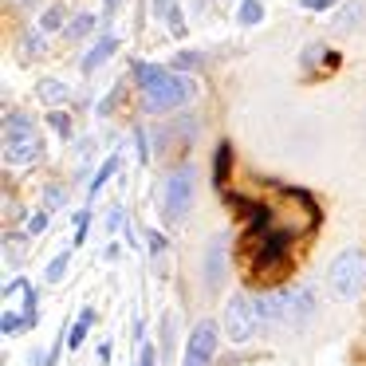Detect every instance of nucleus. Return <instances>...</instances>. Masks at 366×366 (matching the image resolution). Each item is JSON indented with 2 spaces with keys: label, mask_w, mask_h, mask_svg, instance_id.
I'll return each instance as SVG.
<instances>
[{
  "label": "nucleus",
  "mask_w": 366,
  "mask_h": 366,
  "mask_svg": "<svg viewBox=\"0 0 366 366\" xmlns=\"http://www.w3.org/2000/svg\"><path fill=\"white\" fill-rule=\"evenodd\" d=\"M138 87H142V111L146 114H166L177 111V107L193 103L197 99V79L177 67H158V64H138Z\"/></svg>",
  "instance_id": "obj_1"
},
{
  "label": "nucleus",
  "mask_w": 366,
  "mask_h": 366,
  "mask_svg": "<svg viewBox=\"0 0 366 366\" xmlns=\"http://www.w3.org/2000/svg\"><path fill=\"white\" fill-rule=\"evenodd\" d=\"M260 307H264V319L268 323H280V327H303L315 319L319 311V295L315 287H276V292L260 295Z\"/></svg>",
  "instance_id": "obj_2"
},
{
  "label": "nucleus",
  "mask_w": 366,
  "mask_h": 366,
  "mask_svg": "<svg viewBox=\"0 0 366 366\" xmlns=\"http://www.w3.org/2000/svg\"><path fill=\"white\" fill-rule=\"evenodd\" d=\"M44 158V138L24 111H4V166L28 169Z\"/></svg>",
  "instance_id": "obj_3"
},
{
  "label": "nucleus",
  "mask_w": 366,
  "mask_h": 366,
  "mask_svg": "<svg viewBox=\"0 0 366 366\" xmlns=\"http://www.w3.org/2000/svg\"><path fill=\"white\" fill-rule=\"evenodd\" d=\"M327 287L335 300H358L366 292V252L362 248H342L327 264Z\"/></svg>",
  "instance_id": "obj_4"
},
{
  "label": "nucleus",
  "mask_w": 366,
  "mask_h": 366,
  "mask_svg": "<svg viewBox=\"0 0 366 366\" xmlns=\"http://www.w3.org/2000/svg\"><path fill=\"white\" fill-rule=\"evenodd\" d=\"M193 193H197V169H193V166L169 169L166 182H162V193H158V205H162L166 224H177L185 213H189V209H193Z\"/></svg>",
  "instance_id": "obj_5"
},
{
  "label": "nucleus",
  "mask_w": 366,
  "mask_h": 366,
  "mask_svg": "<svg viewBox=\"0 0 366 366\" xmlns=\"http://www.w3.org/2000/svg\"><path fill=\"white\" fill-rule=\"evenodd\" d=\"M264 323H268V319H264V307H260V300H256V295L237 292L229 303H224V335H229L237 347L252 342L256 331H260Z\"/></svg>",
  "instance_id": "obj_6"
},
{
  "label": "nucleus",
  "mask_w": 366,
  "mask_h": 366,
  "mask_svg": "<svg viewBox=\"0 0 366 366\" xmlns=\"http://www.w3.org/2000/svg\"><path fill=\"white\" fill-rule=\"evenodd\" d=\"M217 358V323L213 319H197L185 339V355H182V366H213Z\"/></svg>",
  "instance_id": "obj_7"
},
{
  "label": "nucleus",
  "mask_w": 366,
  "mask_h": 366,
  "mask_svg": "<svg viewBox=\"0 0 366 366\" xmlns=\"http://www.w3.org/2000/svg\"><path fill=\"white\" fill-rule=\"evenodd\" d=\"M224 272H229V237H217L213 244L205 248V284L221 287Z\"/></svg>",
  "instance_id": "obj_8"
},
{
  "label": "nucleus",
  "mask_w": 366,
  "mask_h": 366,
  "mask_svg": "<svg viewBox=\"0 0 366 366\" xmlns=\"http://www.w3.org/2000/svg\"><path fill=\"white\" fill-rule=\"evenodd\" d=\"M362 20H366V0H342L339 9L331 12V28H335V32H342V36L358 32Z\"/></svg>",
  "instance_id": "obj_9"
},
{
  "label": "nucleus",
  "mask_w": 366,
  "mask_h": 366,
  "mask_svg": "<svg viewBox=\"0 0 366 366\" xmlns=\"http://www.w3.org/2000/svg\"><path fill=\"white\" fill-rule=\"evenodd\" d=\"M114 51H119V40H114V36H99V40H95V48H87V51H83L79 71H83V75H95L99 67H103L107 59L114 56Z\"/></svg>",
  "instance_id": "obj_10"
},
{
  "label": "nucleus",
  "mask_w": 366,
  "mask_h": 366,
  "mask_svg": "<svg viewBox=\"0 0 366 366\" xmlns=\"http://www.w3.org/2000/svg\"><path fill=\"white\" fill-rule=\"evenodd\" d=\"M48 40H51V36H44L40 28H28L24 40H20V59H24V64H36V59H44V51H48Z\"/></svg>",
  "instance_id": "obj_11"
},
{
  "label": "nucleus",
  "mask_w": 366,
  "mask_h": 366,
  "mask_svg": "<svg viewBox=\"0 0 366 366\" xmlns=\"http://www.w3.org/2000/svg\"><path fill=\"white\" fill-rule=\"evenodd\" d=\"M67 20H71V16H67L64 4H48V9L40 12V20H36V28H40L44 36H56V32H64V28H67Z\"/></svg>",
  "instance_id": "obj_12"
},
{
  "label": "nucleus",
  "mask_w": 366,
  "mask_h": 366,
  "mask_svg": "<svg viewBox=\"0 0 366 366\" xmlns=\"http://www.w3.org/2000/svg\"><path fill=\"white\" fill-rule=\"evenodd\" d=\"M95 28H99V16H95V12H75V16L67 20L64 36H67V40L75 44V40H87V36L95 32Z\"/></svg>",
  "instance_id": "obj_13"
},
{
  "label": "nucleus",
  "mask_w": 366,
  "mask_h": 366,
  "mask_svg": "<svg viewBox=\"0 0 366 366\" xmlns=\"http://www.w3.org/2000/svg\"><path fill=\"white\" fill-rule=\"evenodd\" d=\"M300 64H303V71H311V67H315V64H323L327 71H331V67H339V51L323 48V44H311V48H307V51H303V56H300Z\"/></svg>",
  "instance_id": "obj_14"
},
{
  "label": "nucleus",
  "mask_w": 366,
  "mask_h": 366,
  "mask_svg": "<svg viewBox=\"0 0 366 366\" xmlns=\"http://www.w3.org/2000/svg\"><path fill=\"white\" fill-rule=\"evenodd\" d=\"M91 323H95V307H83L79 315H75V323L67 327V347L79 350L83 339H87V331H91Z\"/></svg>",
  "instance_id": "obj_15"
},
{
  "label": "nucleus",
  "mask_w": 366,
  "mask_h": 366,
  "mask_svg": "<svg viewBox=\"0 0 366 366\" xmlns=\"http://www.w3.org/2000/svg\"><path fill=\"white\" fill-rule=\"evenodd\" d=\"M36 99H40V103L51 111V107H59V103L67 99V87H64L59 79H44L40 87H36Z\"/></svg>",
  "instance_id": "obj_16"
},
{
  "label": "nucleus",
  "mask_w": 366,
  "mask_h": 366,
  "mask_svg": "<svg viewBox=\"0 0 366 366\" xmlns=\"http://www.w3.org/2000/svg\"><path fill=\"white\" fill-rule=\"evenodd\" d=\"M111 174H119V154H111V158L99 166V174L91 177V185H87V197H99V193H103V185L111 182Z\"/></svg>",
  "instance_id": "obj_17"
},
{
  "label": "nucleus",
  "mask_w": 366,
  "mask_h": 366,
  "mask_svg": "<svg viewBox=\"0 0 366 366\" xmlns=\"http://www.w3.org/2000/svg\"><path fill=\"white\" fill-rule=\"evenodd\" d=\"M260 20H264V0H240L237 24H240V28H256Z\"/></svg>",
  "instance_id": "obj_18"
},
{
  "label": "nucleus",
  "mask_w": 366,
  "mask_h": 366,
  "mask_svg": "<svg viewBox=\"0 0 366 366\" xmlns=\"http://www.w3.org/2000/svg\"><path fill=\"white\" fill-rule=\"evenodd\" d=\"M20 295H24V319H28V327H36V323H40V303H36V287L24 280Z\"/></svg>",
  "instance_id": "obj_19"
},
{
  "label": "nucleus",
  "mask_w": 366,
  "mask_h": 366,
  "mask_svg": "<svg viewBox=\"0 0 366 366\" xmlns=\"http://www.w3.org/2000/svg\"><path fill=\"white\" fill-rule=\"evenodd\" d=\"M229 162H232V146H229V142H221V146H217V166H213V182H217V185H224Z\"/></svg>",
  "instance_id": "obj_20"
},
{
  "label": "nucleus",
  "mask_w": 366,
  "mask_h": 366,
  "mask_svg": "<svg viewBox=\"0 0 366 366\" xmlns=\"http://www.w3.org/2000/svg\"><path fill=\"white\" fill-rule=\"evenodd\" d=\"M166 32L174 36V40H182V36L189 32V28H185V12H182V4H174V12L166 16Z\"/></svg>",
  "instance_id": "obj_21"
},
{
  "label": "nucleus",
  "mask_w": 366,
  "mask_h": 366,
  "mask_svg": "<svg viewBox=\"0 0 366 366\" xmlns=\"http://www.w3.org/2000/svg\"><path fill=\"white\" fill-rule=\"evenodd\" d=\"M48 127L56 130L59 138H71V114H64V111H48Z\"/></svg>",
  "instance_id": "obj_22"
},
{
  "label": "nucleus",
  "mask_w": 366,
  "mask_h": 366,
  "mask_svg": "<svg viewBox=\"0 0 366 366\" xmlns=\"http://www.w3.org/2000/svg\"><path fill=\"white\" fill-rule=\"evenodd\" d=\"M67 260H71V256H67V252H59L56 260L48 264V272H44V280H48V284H59V280L67 276Z\"/></svg>",
  "instance_id": "obj_23"
},
{
  "label": "nucleus",
  "mask_w": 366,
  "mask_h": 366,
  "mask_svg": "<svg viewBox=\"0 0 366 366\" xmlns=\"http://www.w3.org/2000/svg\"><path fill=\"white\" fill-rule=\"evenodd\" d=\"M0 331H4V335L28 331V319H24V315H16V311H4V315H0Z\"/></svg>",
  "instance_id": "obj_24"
},
{
  "label": "nucleus",
  "mask_w": 366,
  "mask_h": 366,
  "mask_svg": "<svg viewBox=\"0 0 366 366\" xmlns=\"http://www.w3.org/2000/svg\"><path fill=\"white\" fill-rule=\"evenodd\" d=\"M87 232H91V209H79V213H75V248H83Z\"/></svg>",
  "instance_id": "obj_25"
},
{
  "label": "nucleus",
  "mask_w": 366,
  "mask_h": 366,
  "mask_svg": "<svg viewBox=\"0 0 366 366\" xmlns=\"http://www.w3.org/2000/svg\"><path fill=\"white\" fill-rule=\"evenodd\" d=\"M197 64H201V51H177L169 67H177V71H193Z\"/></svg>",
  "instance_id": "obj_26"
},
{
  "label": "nucleus",
  "mask_w": 366,
  "mask_h": 366,
  "mask_svg": "<svg viewBox=\"0 0 366 366\" xmlns=\"http://www.w3.org/2000/svg\"><path fill=\"white\" fill-rule=\"evenodd\" d=\"M64 201H67L64 185H48V189H44V209H59Z\"/></svg>",
  "instance_id": "obj_27"
},
{
  "label": "nucleus",
  "mask_w": 366,
  "mask_h": 366,
  "mask_svg": "<svg viewBox=\"0 0 366 366\" xmlns=\"http://www.w3.org/2000/svg\"><path fill=\"white\" fill-rule=\"evenodd\" d=\"M342 0H300V9H307V12H335Z\"/></svg>",
  "instance_id": "obj_28"
},
{
  "label": "nucleus",
  "mask_w": 366,
  "mask_h": 366,
  "mask_svg": "<svg viewBox=\"0 0 366 366\" xmlns=\"http://www.w3.org/2000/svg\"><path fill=\"white\" fill-rule=\"evenodd\" d=\"M174 4H177V0H150V16L154 20H166L169 12H174Z\"/></svg>",
  "instance_id": "obj_29"
},
{
  "label": "nucleus",
  "mask_w": 366,
  "mask_h": 366,
  "mask_svg": "<svg viewBox=\"0 0 366 366\" xmlns=\"http://www.w3.org/2000/svg\"><path fill=\"white\" fill-rule=\"evenodd\" d=\"M44 229H48V209H40V213H32V221H28V232H32V237H40Z\"/></svg>",
  "instance_id": "obj_30"
},
{
  "label": "nucleus",
  "mask_w": 366,
  "mask_h": 366,
  "mask_svg": "<svg viewBox=\"0 0 366 366\" xmlns=\"http://www.w3.org/2000/svg\"><path fill=\"white\" fill-rule=\"evenodd\" d=\"M146 244H150V252H154V256L166 252V237H162V232H154V229H146Z\"/></svg>",
  "instance_id": "obj_31"
},
{
  "label": "nucleus",
  "mask_w": 366,
  "mask_h": 366,
  "mask_svg": "<svg viewBox=\"0 0 366 366\" xmlns=\"http://www.w3.org/2000/svg\"><path fill=\"white\" fill-rule=\"evenodd\" d=\"M122 224H127V213H122V209H119V205H114V209H111V213H107V229H111V232H119V229H122Z\"/></svg>",
  "instance_id": "obj_32"
},
{
  "label": "nucleus",
  "mask_w": 366,
  "mask_h": 366,
  "mask_svg": "<svg viewBox=\"0 0 366 366\" xmlns=\"http://www.w3.org/2000/svg\"><path fill=\"white\" fill-rule=\"evenodd\" d=\"M134 142H138V162L146 166V162H150V146H146V134H142V130H134Z\"/></svg>",
  "instance_id": "obj_33"
},
{
  "label": "nucleus",
  "mask_w": 366,
  "mask_h": 366,
  "mask_svg": "<svg viewBox=\"0 0 366 366\" xmlns=\"http://www.w3.org/2000/svg\"><path fill=\"white\" fill-rule=\"evenodd\" d=\"M122 9V0H103V16L107 20H114V12Z\"/></svg>",
  "instance_id": "obj_34"
},
{
  "label": "nucleus",
  "mask_w": 366,
  "mask_h": 366,
  "mask_svg": "<svg viewBox=\"0 0 366 366\" xmlns=\"http://www.w3.org/2000/svg\"><path fill=\"white\" fill-rule=\"evenodd\" d=\"M9 4H20V9H36L40 0H9Z\"/></svg>",
  "instance_id": "obj_35"
}]
</instances>
